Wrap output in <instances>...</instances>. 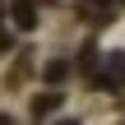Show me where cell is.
<instances>
[{
  "label": "cell",
  "instance_id": "3",
  "mask_svg": "<svg viewBox=\"0 0 125 125\" xmlns=\"http://www.w3.org/2000/svg\"><path fill=\"white\" fill-rule=\"evenodd\" d=\"M65 70H70V65H65V60H51V65H46V79H51V83H56V79H65Z\"/></svg>",
  "mask_w": 125,
  "mask_h": 125
},
{
  "label": "cell",
  "instance_id": "4",
  "mask_svg": "<svg viewBox=\"0 0 125 125\" xmlns=\"http://www.w3.org/2000/svg\"><path fill=\"white\" fill-rule=\"evenodd\" d=\"M56 102H60V93H46V97H37V102H32V107H37V116H42V111H51V107H56Z\"/></svg>",
  "mask_w": 125,
  "mask_h": 125
},
{
  "label": "cell",
  "instance_id": "1",
  "mask_svg": "<svg viewBox=\"0 0 125 125\" xmlns=\"http://www.w3.org/2000/svg\"><path fill=\"white\" fill-rule=\"evenodd\" d=\"M14 23H19V28H32V23H37V5H32V0H14Z\"/></svg>",
  "mask_w": 125,
  "mask_h": 125
},
{
  "label": "cell",
  "instance_id": "5",
  "mask_svg": "<svg viewBox=\"0 0 125 125\" xmlns=\"http://www.w3.org/2000/svg\"><path fill=\"white\" fill-rule=\"evenodd\" d=\"M60 125H74V121H60Z\"/></svg>",
  "mask_w": 125,
  "mask_h": 125
},
{
  "label": "cell",
  "instance_id": "2",
  "mask_svg": "<svg viewBox=\"0 0 125 125\" xmlns=\"http://www.w3.org/2000/svg\"><path fill=\"white\" fill-rule=\"evenodd\" d=\"M107 83H125V56H111V65H107Z\"/></svg>",
  "mask_w": 125,
  "mask_h": 125
}]
</instances>
